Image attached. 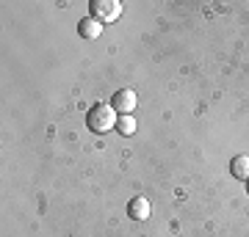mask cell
Wrapping results in <instances>:
<instances>
[{"label": "cell", "mask_w": 249, "mask_h": 237, "mask_svg": "<svg viewBox=\"0 0 249 237\" xmlns=\"http://www.w3.org/2000/svg\"><path fill=\"white\" fill-rule=\"evenodd\" d=\"M230 174L235 179H244L247 182L249 179V155H238V158L230 160Z\"/></svg>", "instance_id": "obj_6"}, {"label": "cell", "mask_w": 249, "mask_h": 237, "mask_svg": "<svg viewBox=\"0 0 249 237\" xmlns=\"http://www.w3.org/2000/svg\"><path fill=\"white\" fill-rule=\"evenodd\" d=\"M89 14H91V19H97L100 25L103 22H116L119 14H122V3L119 0H91Z\"/></svg>", "instance_id": "obj_2"}, {"label": "cell", "mask_w": 249, "mask_h": 237, "mask_svg": "<svg viewBox=\"0 0 249 237\" xmlns=\"http://www.w3.org/2000/svg\"><path fill=\"white\" fill-rule=\"evenodd\" d=\"M127 215L133 221H147L150 218V202H147L144 196H133L130 204H127Z\"/></svg>", "instance_id": "obj_4"}, {"label": "cell", "mask_w": 249, "mask_h": 237, "mask_svg": "<svg viewBox=\"0 0 249 237\" xmlns=\"http://www.w3.org/2000/svg\"><path fill=\"white\" fill-rule=\"evenodd\" d=\"M247 193H249V179H247Z\"/></svg>", "instance_id": "obj_8"}, {"label": "cell", "mask_w": 249, "mask_h": 237, "mask_svg": "<svg viewBox=\"0 0 249 237\" xmlns=\"http://www.w3.org/2000/svg\"><path fill=\"white\" fill-rule=\"evenodd\" d=\"M116 130L122 132V135H133V132H136L133 116H119V119H116Z\"/></svg>", "instance_id": "obj_7"}, {"label": "cell", "mask_w": 249, "mask_h": 237, "mask_svg": "<svg viewBox=\"0 0 249 237\" xmlns=\"http://www.w3.org/2000/svg\"><path fill=\"white\" fill-rule=\"evenodd\" d=\"M139 105V97H136L133 88H119L114 97H111V108H114L119 116H130V111Z\"/></svg>", "instance_id": "obj_3"}, {"label": "cell", "mask_w": 249, "mask_h": 237, "mask_svg": "<svg viewBox=\"0 0 249 237\" xmlns=\"http://www.w3.org/2000/svg\"><path fill=\"white\" fill-rule=\"evenodd\" d=\"M116 111L111 105H91L89 108V113H86V127H89L91 132H108V130H114L116 127Z\"/></svg>", "instance_id": "obj_1"}, {"label": "cell", "mask_w": 249, "mask_h": 237, "mask_svg": "<svg viewBox=\"0 0 249 237\" xmlns=\"http://www.w3.org/2000/svg\"><path fill=\"white\" fill-rule=\"evenodd\" d=\"M78 33H80V39H97V36L103 33V25H100L97 19L83 17V19L78 22Z\"/></svg>", "instance_id": "obj_5"}]
</instances>
